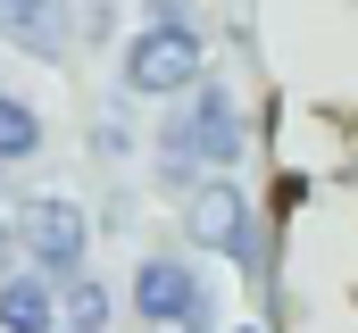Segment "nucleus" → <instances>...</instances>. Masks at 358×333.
<instances>
[{"instance_id":"7ed1b4c3","label":"nucleus","mask_w":358,"mask_h":333,"mask_svg":"<svg viewBox=\"0 0 358 333\" xmlns=\"http://www.w3.org/2000/svg\"><path fill=\"white\" fill-rule=\"evenodd\" d=\"M200 76H208V34H200L192 17H176V25H134V34H125V59H117L125 100L167 108V100H183Z\"/></svg>"},{"instance_id":"9d476101","label":"nucleus","mask_w":358,"mask_h":333,"mask_svg":"<svg viewBox=\"0 0 358 333\" xmlns=\"http://www.w3.org/2000/svg\"><path fill=\"white\" fill-rule=\"evenodd\" d=\"M84 159H92V166H125V159H142V134H134V117H125V108H92V125H84Z\"/></svg>"},{"instance_id":"4468645a","label":"nucleus","mask_w":358,"mask_h":333,"mask_svg":"<svg viewBox=\"0 0 358 333\" xmlns=\"http://www.w3.org/2000/svg\"><path fill=\"white\" fill-rule=\"evenodd\" d=\"M217 333H267V325H217Z\"/></svg>"},{"instance_id":"f257e3e1","label":"nucleus","mask_w":358,"mask_h":333,"mask_svg":"<svg viewBox=\"0 0 358 333\" xmlns=\"http://www.w3.org/2000/svg\"><path fill=\"white\" fill-rule=\"evenodd\" d=\"M176 234H183L192 258H225V267H242V283L275 292L267 208L250 200V183H242V175H200V183L176 200Z\"/></svg>"},{"instance_id":"0eeeda50","label":"nucleus","mask_w":358,"mask_h":333,"mask_svg":"<svg viewBox=\"0 0 358 333\" xmlns=\"http://www.w3.org/2000/svg\"><path fill=\"white\" fill-rule=\"evenodd\" d=\"M0 333H59V283L34 275V267H17L0 283Z\"/></svg>"},{"instance_id":"ddd939ff","label":"nucleus","mask_w":358,"mask_h":333,"mask_svg":"<svg viewBox=\"0 0 358 333\" xmlns=\"http://www.w3.org/2000/svg\"><path fill=\"white\" fill-rule=\"evenodd\" d=\"M8 192H17V175H8V166H0V208H8Z\"/></svg>"},{"instance_id":"2eb2a0df","label":"nucleus","mask_w":358,"mask_h":333,"mask_svg":"<svg viewBox=\"0 0 358 333\" xmlns=\"http://www.w3.org/2000/svg\"><path fill=\"white\" fill-rule=\"evenodd\" d=\"M350 8H358V0H350Z\"/></svg>"},{"instance_id":"6e6552de","label":"nucleus","mask_w":358,"mask_h":333,"mask_svg":"<svg viewBox=\"0 0 358 333\" xmlns=\"http://www.w3.org/2000/svg\"><path fill=\"white\" fill-rule=\"evenodd\" d=\"M117 317H125V300H117L92 267L84 275H59V333H108Z\"/></svg>"},{"instance_id":"9b49d317","label":"nucleus","mask_w":358,"mask_h":333,"mask_svg":"<svg viewBox=\"0 0 358 333\" xmlns=\"http://www.w3.org/2000/svg\"><path fill=\"white\" fill-rule=\"evenodd\" d=\"M117 25H125L117 0H84V8H76V50H84V42H117Z\"/></svg>"},{"instance_id":"f8f14e48","label":"nucleus","mask_w":358,"mask_h":333,"mask_svg":"<svg viewBox=\"0 0 358 333\" xmlns=\"http://www.w3.org/2000/svg\"><path fill=\"white\" fill-rule=\"evenodd\" d=\"M17 267H25V258H17V225H8V208H0V283H8Z\"/></svg>"},{"instance_id":"39448f33","label":"nucleus","mask_w":358,"mask_h":333,"mask_svg":"<svg viewBox=\"0 0 358 333\" xmlns=\"http://www.w3.org/2000/svg\"><path fill=\"white\" fill-rule=\"evenodd\" d=\"M176 108H183V134H192L200 175H242V159H250V108H242V92L225 76H200Z\"/></svg>"},{"instance_id":"20e7f679","label":"nucleus","mask_w":358,"mask_h":333,"mask_svg":"<svg viewBox=\"0 0 358 333\" xmlns=\"http://www.w3.org/2000/svg\"><path fill=\"white\" fill-rule=\"evenodd\" d=\"M8 225H17V258H25L34 275H50V283L92 267V234H100V217H92L84 200H67V192H34V200H17Z\"/></svg>"},{"instance_id":"f03ea898","label":"nucleus","mask_w":358,"mask_h":333,"mask_svg":"<svg viewBox=\"0 0 358 333\" xmlns=\"http://www.w3.org/2000/svg\"><path fill=\"white\" fill-rule=\"evenodd\" d=\"M125 317L150 333H217V283L192 250H142L125 275Z\"/></svg>"},{"instance_id":"423d86ee","label":"nucleus","mask_w":358,"mask_h":333,"mask_svg":"<svg viewBox=\"0 0 358 333\" xmlns=\"http://www.w3.org/2000/svg\"><path fill=\"white\" fill-rule=\"evenodd\" d=\"M0 42L34 67L76 59V0H0Z\"/></svg>"},{"instance_id":"1a4fd4ad","label":"nucleus","mask_w":358,"mask_h":333,"mask_svg":"<svg viewBox=\"0 0 358 333\" xmlns=\"http://www.w3.org/2000/svg\"><path fill=\"white\" fill-rule=\"evenodd\" d=\"M42 142H50V125H42V108L34 100H17L8 83H0V166L17 175V166L42 159Z\"/></svg>"}]
</instances>
